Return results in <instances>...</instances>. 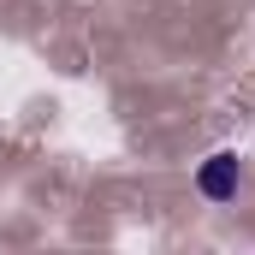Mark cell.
Returning a JSON list of instances; mask_svg holds the SVG:
<instances>
[{
	"label": "cell",
	"instance_id": "obj_1",
	"mask_svg": "<svg viewBox=\"0 0 255 255\" xmlns=\"http://www.w3.org/2000/svg\"><path fill=\"white\" fill-rule=\"evenodd\" d=\"M238 178H244V166H238L232 148H214V154L196 166V190L208 196V202H232V196H238Z\"/></svg>",
	"mask_w": 255,
	"mask_h": 255
}]
</instances>
